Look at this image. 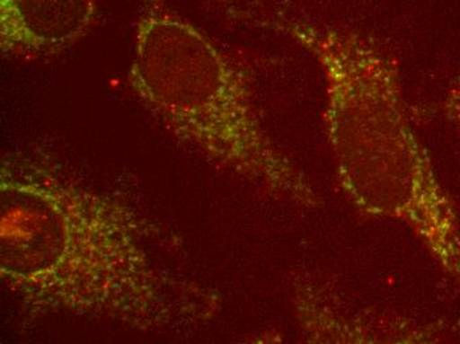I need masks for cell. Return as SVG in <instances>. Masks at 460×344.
Masks as SVG:
<instances>
[{
	"instance_id": "1",
	"label": "cell",
	"mask_w": 460,
	"mask_h": 344,
	"mask_svg": "<svg viewBox=\"0 0 460 344\" xmlns=\"http://www.w3.org/2000/svg\"><path fill=\"white\" fill-rule=\"evenodd\" d=\"M58 170L30 155L0 167V277L28 314L143 332L215 317L220 296L156 261L153 224Z\"/></svg>"
},
{
	"instance_id": "2",
	"label": "cell",
	"mask_w": 460,
	"mask_h": 344,
	"mask_svg": "<svg viewBox=\"0 0 460 344\" xmlns=\"http://www.w3.org/2000/svg\"><path fill=\"white\" fill-rule=\"evenodd\" d=\"M265 24L321 66L325 133L349 203L366 216L405 224L460 287L458 216L409 119L395 61L349 28L280 11Z\"/></svg>"
},
{
	"instance_id": "3",
	"label": "cell",
	"mask_w": 460,
	"mask_h": 344,
	"mask_svg": "<svg viewBox=\"0 0 460 344\" xmlns=\"http://www.w3.org/2000/svg\"><path fill=\"white\" fill-rule=\"evenodd\" d=\"M128 85L173 137L302 206L318 197L263 128L245 75L168 0H142Z\"/></svg>"
},
{
	"instance_id": "4",
	"label": "cell",
	"mask_w": 460,
	"mask_h": 344,
	"mask_svg": "<svg viewBox=\"0 0 460 344\" xmlns=\"http://www.w3.org/2000/svg\"><path fill=\"white\" fill-rule=\"evenodd\" d=\"M98 0H0V50L13 57H50L83 40Z\"/></svg>"
},
{
	"instance_id": "5",
	"label": "cell",
	"mask_w": 460,
	"mask_h": 344,
	"mask_svg": "<svg viewBox=\"0 0 460 344\" xmlns=\"http://www.w3.org/2000/svg\"><path fill=\"white\" fill-rule=\"evenodd\" d=\"M443 110H445L446 119L460 134V75L446 94L445 101H443Z\"/></svg>"
}]
</instances>
